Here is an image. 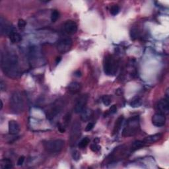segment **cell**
<instances>
[{"instance_id":"25","label":"cell","mask_w":169,"mask_h":169,"mask_svg":"<svg viewBox=\"0 0 169 169\" xmlns=\"http://www.w3.org/2000/svg\"><path fill=\"white\" fill-rule=\"evenodd\" d=\"M119 7L117 5H114L110 9V13L112 15H116L119 13Z\"/></svg>"},{"instance_id":"19","label":"cell","mask_w":169,"mask_h":169,"mask_svg":"<svg viewBox=\"0 0 169 169\" xmlns=\"http://www.w3.org/2000/svg\"><path fill=\"white\" fill-rule=\"evenodd\" d=\"M144 145H145V143H144V142L142 141H134L132 145H131V151H135L137 149H140V148H141L144 146Z\"/></svg>"},{"instance_id":"8","label":"cell","mask_w":169,"mask_h":169,"mask_svg":"<svg viewBox=\"0 0 169 169\" xmlns=\"http://www.w3.org/2000/svg\"><path fill=\"white\" fill-rule=\"evenodd\" d=\"M88 95L87 94H82V95L78 98L75 105L74 108V111L76 114H79L83 112V110L85 108L86 103L88 101Z\"/></svg>"},{"instance_id":"14","label":"cell","mask_w":169,"mask_h":169,"mask_svg":"<svg viewBox=\"0 0 169 169\" xmlns=\"http://www.w3.org/2000/svg\"><path fill=\"white\" fill-rule=\"evenodd\" d=\"M163 135L161 134H155L153 135H151L149 136H147L145 139H143V142L145 144L148 143H154L156 141H158L159 140L162 138Z\"/></svg>"},{"instance_id":"27","label":"cell","mask_w":169,"mask_h":169,"mask_svg":"<svg viewBox=\"0 0 169 169\" xmlns=\"http://www.w3.org/2000/svg\"><path fill=\"white\" fill-rule=\"evenodd\" d=\"M72 156H73V159L74 160H79L80 159V153H79V151H78L75 150V151H73Z\"/></svg>"},{"instance_id":"29","label":"cell","mask_w":169,"mask_h":169,"mask_svg":"<svg viewBox=\"0 0 169 169\" xmlns=\"http://www.w3.org/2000/svg\"><path fill=\"white\" fill-rule=\"evenodd\" d=\"M117 112V106L116 105H114L110 107L109 109V114H113Z\"/></svg>"},{"instance_id":"31","label":"cell","mask_w":169,"mask_h":169,"mask_svg":"<svg viewBox=\"0 0 169 169\" xmlns=\"http://www.w3.org/2000/svg\"><path fill=\"white\" fill-rule=\"evenodd\" d=\"M24 156H20L19 159H18V161H17V165L21 166L22 164L24 163Z\"/></svg>"},{"instance_id":"18","label":"cell","mask_w":169,"mask_h":169,"mask_svg":"<svg viewBox=\"0 0 169 169\" xmlns=\"http://www.w3.org/2000/svg\"><path fill=\"white\" fill-rule=\"evenodd\" d=\"M123 120V116H120L118 119L115 122V124L114 126V130H113V135L116 134L118 133V131L120 130L121 127L122 125V122Z\"/></svg>"},{"instance_id":"35","label":"cell","mask_w":169,"mask_h":169,"mask_svg":"<svg viewBox=\"0 0 169 169\" xmlns=\"http://www.w3.org/2000/svg\"><path fill=\"white\" fill-rule=\"evenodd\" d=\"M3 102H2V101H1V110H2V108H3Z\"/></svg>"},{"instance_id":"3","label":"cell","mask_w":169,"mask_h":169,"mask_svg":"<svg viewBox=\"0 0 169 169\" xmlns=\"http://www.w3.org/2000/svg\"><path fill=\"white\" fill-rule=\"evenodd\" d=\"M139 118L138 116H134L128 119L126 126L122 131L123 137H130L135 135L139 131Z\"/></svg>"},{"instance_id":"4","label":"cell","mask_w":169,"mask_h":169,"mask_svg":"<svg viewBox=\"0 0 169 169\" xmlns=\"http://www.w3.org/2000/svg\"><path fill=\"white\" fill-rule=\"evenodd\" d=\"M65 142L62 139H53L48 141L44 144V147L48 152L50 153H59L63 149Z\"/></svg>"},{"instance_id":"24","label":"cell","mask_w":169,"mask_h":169,"mask_svg":"<svg viewBox=\"0 0 169 169\" xmlns=\"http://www.w3.org/2000/svg\"><path fill=\"white\" fill-rule=\"evenodd\" d=\"M102 101L105 106H109L111 103V98L108 95H104L102 97Z\"/></svg>"},{"instance_id":"33","label":"cell","mask_w":169,"mask_h":169,"mask_svg":"<svg viewBox=\"0 0 169 169\" xmlns=\"http://www.w3.org/2000/svg\"><path fill=\"white\" fill-rule=\"evenodd\" d=\"M75 75L77 77H81V72L79 71V70H77L75 72Z\"/></svg>"},{"instance_id":"28","label":"cell","mask_w":169,"mask_h":169,"mask_svg":"<svg viewBox=\"0 0 169 169\" xmlns=\"http://www.w3.org/2000/svg\"><path fill=\"white\" fill-rule=\"evenodd\" d=\"M26 24H27V23L24 20L20 19L18 21V27L19 28H24V27H26Z\"/></svg>"},{"instance_id":"13","label":"cell","mask_w":169,"mask_h":169,"mask_svg":"<svg viewBox=\"0 0 169 169\" xmlns=\"http://www.w3.org/2000/svg\"><path fill=\"white\" fill-rule=\"evenodd\" d=\"M9 126V132L11 135L17 134L20 131V127L19 123L15 120H10L8 123Z\"/></svg>"},{"instance_id":"26","label":"cell","mask_w":169,"mask_h":169,"mask_svg":"<svg viewBox=\"0 0 169 169\" xmlns=\"http://www.w3.org/2000/svg\"><path fill=\"white\" fill-rule=\"evenodd\" d=\"M101 147L100 145H98L97 143H94L90 145V149H91L94 152H98L101 151Z\"/></svg>"},{"instance_id":"2","label":"cell","mask_w":169,"mask_h":169,"mask_svg":"<svg viewBox=\"0 0 169 169\" xmlns=\"http://www.w3.org/2000/svg\"><path fill=\"white\" fill-rule=\"evenodd\" d=\"M10 108L14 114H20L24 109V102L22 94L15 91L11 94L9 101Z\"/></svg>"},{"instance_id":"22","label":"cell","mask_w":169,"mask_h":169,"mask_svg":"<svg viewBox=\"0 0 169 169\" xmlns=\"http://www.w3.org/2000/svg\"><path fill=\"white\" fill-rule=\"evenodd\" d=\"M90 140L88 138H85L81 141L79 143V147L81 149H83V148L86 147L88 145V144L89 143Z\"/></svg>"},{"instance_id":"30","label":"cell","mask_w":169,"mask_h":169,"mask_svg":"<svg viewBox=\"0 0 169 169\" xmlns=\"http://www.w3.org/2000/svg\"><path fill=\"white\" fill-rule=\"evenodd\" d=\"M94 127V123H92V122H89L87 125H86V128H85V130L86 131H90V130H92L93 128Z\"/></svg>"},{"instance_id":"15","label":"cell","mask_w":169,"mask_h":169,"mask_svg":"<svg viewBox=\"0 0 169 169\" xmlns=\"http://www.w3.org/2000/svg\"><path fill=\"white\" fill-rule=\"evenodd\" d=\"M68 90L72 93H76L79 92L81 89V84L78 82L73 81L70 83L68 86Z\"/></svg>"},{"instance_id":"34","label":"cell","mask_w":169,"mask_h":169,"mask_svg":"<svg viewBox=\"0 0 169 169\" xmlns=\"http://www.w3.org/2000/svg\"><path fill=\"white\" fill-rule=\"evenodd\" d=\"M61 57H57V59L56 60V64H59L60 63V61H61Z\"/></svg>"},{"instance_id":"20","label":"cell","mask_w":169,"mask_h":169,"mask_svg":"<svg viewBox=\"0 0 169 169\" xmlns=\"http://www.w3.org/2000/svg\"><path fill=\"white\" fill-rule=\"evenodd\" d=\"M130 105L131 107L133 108H137V107H139L141 105V98L139 97H135L134 99L131 101L130 103Z\"/></svg>"},{"instance_id":"5","label":"cell","mask_w":169,"mask_h":169,"mask_svg":"<svg viewBox=\"0 0 169 169\" xmlns=\"http://www.w3.org/2000/svg\"><path fill=\"white\" fill-rule=\"evenodd\" d=\"M103 67L105 73L107 75H114L117 71L118 64L112 56L107 55L105 57Z\"/></svg>"},{"instance_id":"9","label":"cell","mask_w":169,"mask_h":169,"mask_svg":"<svg viewBox=\"0 0 169 169\" xmlns=\"http://www.w3.org/2000/svg\"><path fill=\"white\" fill-rule=\"evenodd\" d=\"M13 31L11 24L3 17L0 18V32L2 35H8Z\"/></svg>"},{"instance_id":"11","label":"cell","mask_w":169,"mask_h":169,"mask_svg":"<svg viewBox=\"0 0 169 169\" xmlns=\"http://www.w3.org/2000/svg\"><path fill=\"white\" fill-rule=\"evenodd\" d=\"M156 108H157L159 112L163 114H167L169 111V105H168V99L164 98V99L160 100L157 105H156Z\"/></svg>"},{"instance_id":"23","label":"cell","mask_w":169,"mask_h":169,"mask_svg":"<svg viewBox=\"0 0 169 169\" xmlns=\"http://www.w3.org/2000/svg\"><path fill=\"white\" fill-rule=\"evenodd\" d=\"M60 17V13L58 11L53 10L51 13V20L52 22H56Z\"/></svg>"},{"instance_id":"10","label":"cell","mask_w":169,"mask_h":169,"mask_svg":"<svg viewBox=\"0 0 169 169\" xmlns=\"http://www.w3.org/2000/svg\"><path fill=\"white\" fill-rule=\"evenodd\" d=\"M166 123L165 115L160 112L155 114L152 117V123L156 127H163Z\"/></svg>"},{"instance_id":"21","label":"cell","mask_w":169,"mask_h":169,"mask_svg":"<svg viewBox=\"0 0 169 169\" xmlns=\"http://www.w3.org/2000/svg\"><path fill=\"white\" fill-rule=\"evenodd\" d=\"M13 167V164L9 159H4L2 160V168H11Z\"/></svg>"},{"instance_id":"17","label":"cell","mask_w":169,"mask_h":169,"mask_svg":"<svg viewBox=\"0 0 169 169\" xmlns=\"http://www.w3.org/2000/svg\"><path fill=\"white\" fill-rule=\"evenodd\" d=\"M9 38L11 42L12 43H18L20 42L22 40L21 36H20L18 32H15L14 31H12L11 33L9 35Z\"/></svg>"},{"instance_id":"32","label":"cell","mask_w":169,"mask_h":169,"mask_svg":"<svg viewBox=\"0 0 169 169\" xmlns=\"http://www.w3.org/2000/svg\"><path fill=\"white\" fill-rule=\"evenodd\" d=\"M0 88H1L2 91H4L6 90V84L3 81H1V83H0Z\"/></svg>"},{"instance_id":"12","label":"cell","mask_w":169,"mask_h":169,"mask_svg":"<svg viewBox=\"0 0 169 169\" xmlns=\"http://www.w3.org/2000/svg\"><path fill=\"white\" fill-rule=\"evenodd\" d=\"M64 29L68 34L74 35L77 31V25L73 20H69L64 24Z\"/></svg>"},{"instance_id":"7","label":"cell","mask_w":169,"mask_h":169,"mask_svg":"<svg viewBox=\"0 0 169 169\" xmlns=\"http://www.w3.org/2000/svg\"><path fill=\"white\" fill-rule=\"evenodd\" d=\"M73 41L69 37H63L57 42V50L61 53L68 52L72 47Z\"/></svg>"},{"instance_id":"16","label":"cell","mask_w":169,"mask_h":169,"mask_svg":"<svg viewBox=\"0 0 169 169\" xmlns=\"http://www.w3.org/2000/svg\"><path fill=\"white\" fill-rule=\"evenodd\" d=\"M93 116V111L89 108H85L83 112H81V119L82 121L86 122L89 121V119Z\"/></svg>"},{"instance_id":"1","label":"cell","mask_w":169,"mask_h":169,"mask_svg":"<svg viewBox=\"0 0 169 169\" xmlns=\"http://www.w3.org/2000/svg\"><path fill=\"white\" fill-rule=\"evenodd\" d=\"M1 68L6 76L15 79L19 75V66L17 56L11 52L1 53Z\"/></svg>"},{"instance_id":"6","label":"cell","mask_w":169,"mask_h":169,"mask_svg":"<svg viewBox=\"0 0 169 169\" xmlns=\"http://www.w3.org/2000/svg\"><path fill=\"white\" fill-rule=\"evenodd\" d=\"M81 127L79 122L75 121L72 124L71 131H70L69 143L71 146H75L81 137Z\"/></svg>"}]
</instances>
